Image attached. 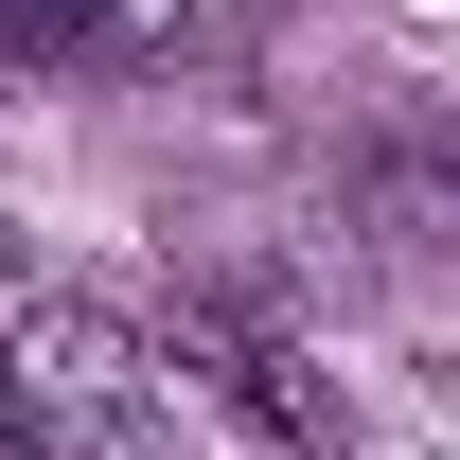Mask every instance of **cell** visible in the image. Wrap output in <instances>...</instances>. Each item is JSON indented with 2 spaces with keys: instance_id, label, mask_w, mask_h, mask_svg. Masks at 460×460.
Segmentation results:
<instances>
[{
  "instance_id": "1",
  "label": "cell",
  "mask_w": 460,
  "mask_h": 460,
  "mask_svg": "<svg viewBox=\"0 0 460 460\" xmlns=\"http://www.w3.org/2000/svg\"><path fill=\"white\" fill-rule=\"evenodd\" d=\"M0 372L54 460H177V354L107 301H0Z\"/></svg>"
},
{
  "instance_id": "2",
  "label": "cell",
  "mask_w": 460,
  "mask_h": 460,
  "mask_svg": "<svg viewBox=\"0 0 460 460\" xmlns=\"http://www.w3.org/2000/svg\"><path fill=\"white\" fill-rule=\"evenodd\" d=\"M177 372H213V390L248 407V425H266L284 460H337V390H319V354H301L284 319H266V301L195 284V301H177Z\"/></svg>"
},
{
  "instance_id": "3",
  "label": "cell",
  "mask_w": 460,
  "mask_h": 460,
  "mask_svg": "<svg viewBox=\"0 0 460 460\" xmlns=\"http://www.w3.org/2000/svg\"><path fill=\"white\" fill-rule=\"evenodd\" d=\"M177 54V0H0V71H124Z\"/></svg>"
},
{
  "instance_id": "4",
  "label": "cell",
  "mask_w": 460,
  "mask_h": 460,
  "mask_svg": "<svg viewBox=\"0 0 460 460\" xmlns=\"http://www.w3.org/2000/svg\"><path fill=\"white\" fill-rule=\"evenodd\" d=\"M0 460H54V443H36V407H18V372H0Z\"/></svg>"
},
{
  "instance_id": "5",
  "label": "cell",
  "mask_w": 460,
  "mask_h": 460,
  "mask_svg": "<svg viewBox=\"0 0 460 460\" xmlns=\"http://www.w3.org/2000/svg\"><path fill=\"white\" fill-rule=\"evenodd\" d=\"M0 301H18V213H0Z\"/></svg>"
}]
</instances>
